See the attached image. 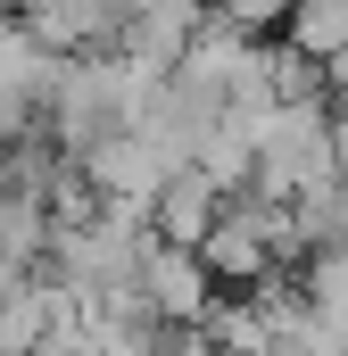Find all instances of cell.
Here are the masks:
<instances>
[{
  "mask_svg": "<svg viewBox=\"0 0 348 356\" xmlns=\"http://www.w3.org/2000/svg\"><path fill=\"white\" fill-rule=\"evenodd\" d=\"M84 175H91V191H100L108 207H125V216H158V199H166V182L182 175V166H174L141 124H125V133H108V141L84 158Z\"/></svg>",
  "mask_w": 348,
  "mask_h": 356,
  "instance_id": "cell-1",
  "label": "cell"
},
{
  "mask_svg": "<svg viewBox=\"0 0 348 356\" xmlns=\"http://www.w3.org/2000/svg\"><path fill=\"white\" fill-rule=\"evenodd\" d=\"M199 257L216 273V290H258L282 273V249H274V232H265V199L258 191H241L232 207H224V224L199 241Z\"/></svg>",
  "mask_w": 348,
  "mask_h": 356,
  "instance_id": "cell-2",
  "label": "cell"
},
{
  "mask_svg": "<svg viewBox=\"0 0 348 356\" xmlns=\"http://www.w3.org/2000/svg\"><path fill=\"white\" fill-rule=\"evenodd\" d=\"M141 307L166 332L207 323L216 315V273H207V257L199 249H174V241H150V257H141Z\"/></svg>",
  "mask_w": 348,
  "mask_h": 356,
  "instance_id": "cell-3",
  "label": "cell"
},
{
  "mask_svg": "<svg viewBox=\"0 0 348 356\" xmlns=\"http://www.w3.org/2000/svg\"><path fill=\"white\" fill-rule=\"evenodd\" d=\"M224 207H232V191H224V182L199 175V166H182V175L166 182V199H158V216H150V232L174 241V249H199V241L224 224Z\"/></svg>",
  "mask_w": 348,
  "mask_h": 356,
  "instance_id": "cell-4",
  "label": "cell"
},
{
  "mask_svg": "<svg viewBox=\"0 0 348 356\" xmlns=\"http://www.w3.org/2000/svg\"><path fill=\"white\" fill-rule=\"evenodd\" d=\"M282 42L299 58H315L332 83H348V0H299L290 25H282Z\"/></svg>",
  "mask_w": 348,
  "mask_h": 356,
  "instance_id": "cell-5",
  "label": "cell"
},
{
  "mask_svg": "<svg viewBox=\"0 0 348 356\" xmlns=\"http://www.w3.org/2000/svg\"><path fill=\"white\" fill-rule=\"evenodd\" d=\"M299 0H207L216 25H241V33H265V25H290Z\"/></svg>",
  "mask_w": 348,
  "mask_h": 356,
  "instance_id": "cell-6",
  "label": "cell"
},
{
  "mask_svg": "<svg viewBox=\"0 0 348 356\" xmlns=\"http://www.w3.org/2000/svg\"><path fill=\"white\" fill-rule=\"evenodd\" d=\"M0 33H8V8H0Z\"/></svg>",
  "mask_w": 348,
  "mask_h": 356,
  "instance_id": "cell-7",
  "label": "cell"
}]
</instances>
